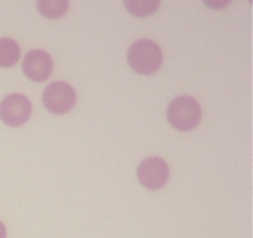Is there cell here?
<instances>
[{
    "mask_svg": "<svg viewBox=\"0 0 253 238\" xmlns=\"http://www.w3.org/2000/svg\"><path fill=\"white\" fill-rule=\"evenodd\" d=\"M136 174L143 187L151 191H157L167 183L169 169L163 159L150 156L138 164Z\"/></svg>",
    "mask_w": 253,
    "mask_h": 238,
    "instance_id": "cell-4",
    "label": "cell"
},
{
    "mask_svg": "<svg viewBox=\"0 0 253 238\" xmlns=\"http://www.w3.org/2000/svg\"><path fill=\"white\" fill-rule=\"evenodd\" d=\"M41 15L48 19H58L68 11V1L66 0H40L36 4Z\"/></svg>",
    "mask_w": 253,
    "mask_h": 238,
    "instance_id": "cell-8",
    "label": "cell"
},
{
    "mask_svg": "<svg viewBox=\"0 0 253 238\" xmlns=\"http://www.w3.org/2000/svg\"><path fill=\"white\" fill-rule=\"evenodd\" d=\"M42 101L49 113L66 114L76 104V91L67 82H53L44 88Z\"/></svg>",
    "mask_w": 253,
    "mask_h": 238,
    "instance_id": "cell-3",
    "label": "cell"
},
{
    "mask_svg": "<svg viewBox=\"0 0 253 238\" xmlns=\"http://www.w3.org/2000/svg\"><path fill=\"white\" fill-rule=\"evenodd\" d=\"M20 46L15 40L9 37L0 39V67H11L19 61Z\"/></svg>",
    "mask_w": 253,
    "mask_h": 238,
    "instance_id": "cell-7",
    "label": "cell"
},
{
    "mask_svg": "<svg viewBox=\"0 0 253 238\" xmlns=\"http://www.w3.org/2000/svg\"><path fill=\"white\" fill-rule=\"evenodd\" d=\"M205 5L211 9H222V7L227 6L230 4V1H204Z\"/></svg>",
    "mask_w": 253,
    "mask_h": 238,
    "instance_id": "cell-10",
    "label": "cell"
},
{
    "mask_svg": "<svg viewBox=\"0 0 253 238\" xmlns=\"http://www.w3.org/2000/svg\"><path fill=\"white\" fill-rule=\"evenodd\" d=\"M0 238H6V228L1 221H0Z\"/></svg>",
    "mask_w": 253,
    "mask_h": 238,
    "instance_id": "cell-11",
    "label": "cell"
},
{
    "mask_svg": "<svg viewBox=\"0 0 253 238\" xmlns=\"http://www.w3.org/2000/svg\"><path fill=\"white\" fill-rule=\"evenodd\" d=\"M31 112V102L24 94H9L0 102V119L5 125H22L30 119Z\"/></svg>",
    "mask_w": 253,
    "mask_h": 238,
    "instance_id": "cell-5",
    "label": "cell"
},
{
    "mask_svg": "<svg viewBox=\"0 0 253 238\" xmlns=\"http://www.w3.org/2000/svg\"><path fill=\"white\" fill-rule=\"evenodd\" d=\"M53 61L49 54L43 50H32L27 52L22 62L24 74L32 82H43L51 76Z\"/></svg>",
    "mask_w": 253,
    "mask_h": 238,
    "instance_id": "cell-6",
    "label": "cell"
},
{
    "mask_svg": "<svg viewBox=\"0 0 253 238\" xmlns=\"http://www.w3.org/2000/svg\"><path fill=\"white\" fill-rule=\"evenodd\" d=\"M162 61V51L152 40H137L131 45L127 51V62L136 73H156L160 69Z\"/></svg>",
    "mask_w": 253,
    "mask_h": 238,
    "instance_id": "cell-1",
    "label": "cell"
},
{
    "mask_svg": "<svg viewBox=\"0 0 253 238\" xmlns=\"http://www.w3.org/2000/svg\"><path fill=\"white\" fill-rule=\"evenodd\" d=\"M202 119L199 102L190 96H179L173 99L167 108V120L179 131H190Z\"/></svg>",
    "mask_w": 253,
    "mask_h": 238,
    "instance_id": "cell-2",
    "label": "cell"
},
{
    "mask_svg": "<svg viewBox=\"0 0 253 238\" xmlns=\"http://www.w3.org/2000/svg\"><path fill=\"white\" fill-rule=\"evenodd\" d=\"M124 6L133 16H148L157 11L160 7L158 0H126Z\"/></svg>",
    "mask_w": 253,
    "mask_h": 238,
    "instance_id": "cell-9",
    "label": "cell"
}]
</instances>
